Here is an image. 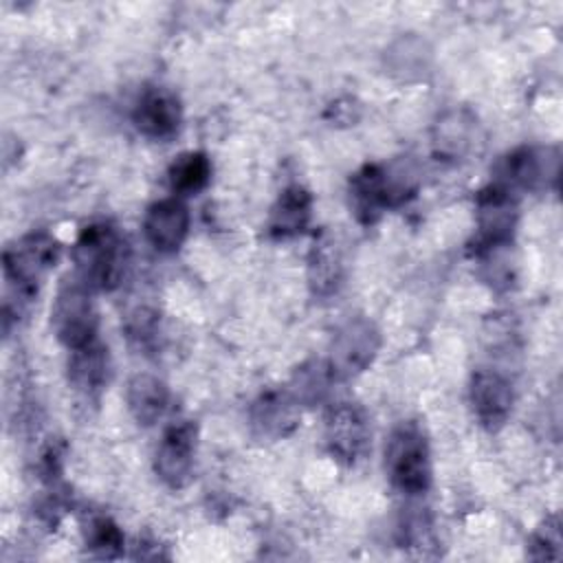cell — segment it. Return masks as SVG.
Masks as SVG:
<instances>
[{
    "label": "cell",
    "instance_id": "cell-1",
    "mask_svg": "<svg viewBox=\"0 0 563 563\" xmlns=\"http://www.w3.org/2000/svg\"><path fill=\"white\" fill-rule=\"evenodd\" d=\"M75 275L92 290H114L130 266V246L117 227L95 222L81 229L73 246Z\"/></svg>",
    "mask_w": 563,
    "mask_h": 563
},
{
    "label": "cell",
    "instance_id": "cell-2",
    "mask_svg": "<svg viewBox=\"0 0 563 563\" xmlns=\"http://www.w3.org/2000/svg\"><path fill=\"white\" fill-rule=\"evenodd\" d=\"M59 240L48 231H31L4 249V282L20 303L31 301L46 273L57 264Z\"/></svg>",
    "mask_w": 563,
    "mask_h": 563
},
{
    "label": "cell",
    "instance_id": "cell-3",
    "mask_svg": "<svg viewBox=\"0 0 563 563\" xmlns=\"http://www.w3.org/2000/svg\"><path fill=\"white\" fill-rule=\"evenodd\" d=\"M385 473L391 486L409 497L431 486V451L422 427L413 420L400 422L385 444Z\"/></svg>",
    "mask_w": 563,
    "mask_h": 563
},
{
    "label": "cell",
    "instance_id": "cell-4",
    "mask_svg": "<svg viewBox=\"0 0 563 563\" xmlns=\"http://www.w3.org/2000/svg\"><path fill=\"white\" fill-rule=\"evenodd\" d=\"M97 325L99 319L92 301V288L75 273L66 275L51 306V328L55 336L68 350H77L97 339Z\"/></svg>",
    "mask_w": 563,
    "mask_h": 563
},
{
    "label": "cell",
    "instance_id": "cell-5",
    "mask_svg": "<svg viewBox=\"0 0 563 563\" xmlns=\"http://www.w3.org/2000/svg\"><path fill=\"white\" fill-rule=\"evenodd\" d=\"M380 350V332L367 317L347 319L334 334L328 367L334 380H347L365 372Z\"/></svg>",
    "mask_w": 563,
    "mask_h": 563
},
{
    "label": "cell",
    "instance_id": "cell-6",
    "mask_svg": "<svg viewBox=\"0 0 563 563\" xmlns=\"http://www.w3.org/2000/svg\"><path fill=\"white\" fill-rule=\"evenodd\" d=\"M559 178V152L556 147L523 145L506 154L497 165V183L506 189L543 191Z\"/></svg>",
    "mask_w": 563,
    "mask_h": 563
},
{
    "label": "cell",
    "instance_id": "cell-7",
    "mask_svg": "<svg viewBox=\"0 0 563 563\" xmlns=\"http://www.w3.org/2000/svg\"><path fill=\"white\" fill-rule=\"evenodd\" d=\"M325 446L345 466L356 464L369 449V418L356 402H339L325 416Z\"/></svg>",
    "mask_w": 563,
    "mask_h": 563
},
{
    "label": "cell",
    "instance_id": "cell-8",
    "mask_svg": "<svg viewBox=\"0 0 563 563\" xmlns=\"http://www.w3.org/2000/svg\"><path fill=\"white\" fill-rule=\"evenodd\" d=\"M477 238H475V255L497 249L510 246L515 227H517V200L510 189L499 183L488 185L477 194Z\"/></svg>",
    "mask_w": 563,
    "mask_h": 563
},
{
    "label": "cell",
    "instance_id": "cell-9",
    "mask_svg": "<svg viewBox=\"0 0 563 563\" xmlns=\"http://www.w3.org/2000/svg\"><path fill=\"white\" fill-rule=\"evenodd\" d=\"M196 442L198 431L196 424L189 420L174 422L165 429L156 446L154 471L167 488L178 490L191 482L196 464Z\"/></svg>",
    "mask_w": 563,
    "mask_h": 563
},
{
    "label": "cell",
    "instance_id": "cell-10",
    "mask_svg": "<svg viewBox=\"0 0 563 563\" xmlns=\"http://www.w3.org/2000/svg\"><path fill=\"white\" fill-rule=\"evenodd\" d=\"M249 424L262 440H284L299 427V402L288 387H268L251 402Z\"/></svg>",
    "mask_w": 563,
    "mask_h": 563
},
{
    "label": "cell",
    "instance_id": "cell-11",
    "mask_svg": "<svg viewBox=\"0 0 563 563\" xmlns=\"http://www.w3.org/2000/svg\"><path fill=\"white\" fill-rule=\"evenodd\" d=\"M132 121L141 134L147 139H169L178 132L183 121V108L178 97L163 86L145 88L132 112Z\"/></svg>",
    "mask_w": 563,
    "mask_h": 563
},
{
    "label": "cell",
    "instance_id": "cell-12",
    "mask_svg": "<svg viewBox=\"0 0 563 563\" xmlns=\"http://www.w3.org/2000/svg\"><path fill=\"white\" fill-rule=\"evenodd\" d=\"M468 396L475 418L488 431L499 429L512 411V385L495 369H477L471 378Z\"/></svg>",
    "mask_w": 563,
    "mask_h": 563
},
{
    "label": "cell",
    "instance_id": "cell-13",
    "mask_svg": "<svg viewBox=\"0 0 563 563\" xmlns=\"http://www.w3.org/2000/svg\"><path fill=\"white\" fill-rule=\"evenodd\" d=\"M147 242L161 253H174L189 233V209L178 198L154 202L143 220Z\"/></svg>",
    "mask_w": 563,
    "mask_h": 563
},
{
    "label": "cell",
    "instance_id": "cell-14",
    "mask_svg": "<svg viewBox=\"0 0 563 563\" xmlns=\"http://www.w3.org/2000/svg\"><path fill=\"white\" fill-rule=\"evenodd\" d=\"M110 376V354L97 339L88 345L70 350L68 385L81 400H97Z\"/></svg>",
    "mask_w": 563,
    "mask_h": 563
},
{
    "label": "cell",
    "instance_id": "cell-15",
    "mask_svg": "<svg viewBox=\"0 0 563 563\" xmlns=\"http://www.w3.org/2000/svg\"><path fill=\"white\" fill-rule=\"evenodd\" d=\"M350 202L363 224H374L385 209H391L385 180V165L367 163L350 178Z\"/></svg>",
    "mask_w": 563,
    "mask_h": 563
},
{
    "label": "cell",
    "instance_id": "cell-16",
    "mask_svg": "<svg viewBox=\"0 0 563 563\" xmlns=\"http://www.w3.org/2000/svg\"><path fill=\"white\" fill-rule=\"evenodd\" d=\"M312 218V196L301 185L286 187L271 209L268 231L273 238H295L306 231Z\"/></svg>",
    "mask_w": 563,
    "mask_h": 563
},
{
    "label": "cell",
    "instance_id": "cell-17",
    "mask_svg": "<svg viewBox=\"0 0 563 563\" xmlns=\"http://www.w3.org/2000/svg\"><path fill=\"white\" fill-rule=\"evenodd\" d=\"M125 400L132 418L143 427H152L167 411L169 389L154 374H136L128 383Z\"/></svg>",
    "mask_w": 563,
    "mask_h": 563
},
{
    "label": "cell",
    "instance_id": "cell-18",
    "mask_svg": "<svg viewBox=\"0 0 563 563\" xmlns=\"http://www.w3.org/2000/svg\"><path fill=\"white\" fill-rule=\"evenodd\" d=\"M475 134H477V119L473 117V112L464 108L451 110L435 125V134H433L435 152L444 158L455 161L473 147Z\"/></svg>",
    "mask_w": 563,
    "mask_h": 563
},
{
    "label": "cell",
    "instance_id": "cell-19",
    "mask_svg": "<svg viewBox=\"0 0 563 563\" xmlns=\"http://www.w3.org/2000/svg\"><path fill=\"white\" fill-rule=\"evenodd\" d=\"M343 277V260L336 244L330 238H321L312 244L308 255V282L314 295H332Z\"/></svg>",
    "mask_w": 563,
    "mask_h": 563
},
{
    "label": "cell",
    "instance_id": "cell-20",
    "mask_svg": "<svg viewBox=\"0 0 563 563\" xmlns=\"http://www.w3.org/2000/svg\"><path fill=\"white\" fill-rule=\"evenodd\" d=\"M167 176L176 194L196 196L211 180V161L205 152H185L169 165Z\"/></svg>",
    "mask_w": 563,
    "mask_h": 563
},
{
    "label": "cell",
    "instance_id": "cell-21",
    "mask_svg": "<svg viewBox=\"0 0 563 563\" xmlns=\"http://www.w3.org/2000/svg\"><path fill=\"white\" fill-rule=\"evenodd\" d=\"M332 380L334 376L328 367V361H306L295 369L288 389L299 405L310 407L328 396Z\"/></svg>",
    "mask_w": 563,
    "mask_h": 563
},
{
    "label": "cell",
    "instance_id": "cell-22",
    "mask_svg": "<svg viewBox=\"0 0 563 563\" xmlns=\"http://www.w3.org/2000/svg\"><path fill=\"white\" fill-rule=\"evenodd\" d=\"M84 541L88 552L97 559H119L125 545L121 528L108 515L90 517L84 528Z\"/></svg>",
    "mask_w": 563,
    "mask_h": 563
},
{
    "label": "cell",
    "instance_id": "cell-23",
    "mask_svg": "<svg viewBox=\"0 0 563 563\" xmlns=\"http://www.w3.org/2000/svg\"><path fill=\"white\" fill-rule=\"evenodd\" d=\"M398 541L402 548L416 550L418 556H429L427 550L435 545V534L429 515L420 512V508H409V512L400 517Z\"/></svg>",
    "mask_w": 563,
    "mask_h": 563
},
{
    "label": "cell",
    "instance_id": "cell-24",
    "mask_svg": "<svg viewBox=\"0 0 563 563\" xmlns=\"http://www.w3.org/2000/svg\"><path fill=\"white\" fill-rule=\"evenodd\" d=\"M561 521L556 515L548 517L530 537L528 556L534 561H556L561 559Z\"/></svg>",
    "mask_w": 563,
    "mask_h": 563
},
{
    "label": "cell",
    "instance_id": "cell-25",
    "mask_svg": "<svg viewBox=\"0 0 563 563\" xmlns=\"http://www.w3.org/2000/svg\"><path fill=\"white\" fill-rule=\"evenodd\" d=\"M125 330L130 341L139 343V347H147L158 330V312L150 306L134 308L125 319Z\"/></svg>",
    "mask_w": 563,
    "mask_h": 563
},
{
    "label": "cell",
    "instance_id": "cell-26",
    "mask_svg": "<svg viewBox=\"0 0 563 563\" xmlns=\"http://www.w3.org/2000/svg\"><path fill=\"white\" fill-rule=\"evenodd\" d=\"M62 462H64V444L53 440L44 446L40 455V473L44 479H55L62 473Z\"/></svg>",
    "mask_w": 563,
    "mask_h": 563
},
{
    "label": "cell",
    "instance_id": "cell-27",
    "mask_svg": "<svg viewBox=\"0 0 563 563\" xmlns=\"http://www.w3.org/2000/svg\"><path fill=\"white\" fill-rule=\"evenodd\" d=\"M354 108L356 106L352 103V99H341L328 108V114H332V121L336 123H352L356 121V114H352Z\"/></svg>",
    "mask_w": 563,
    "mask_h": 563
}]
</instances>
